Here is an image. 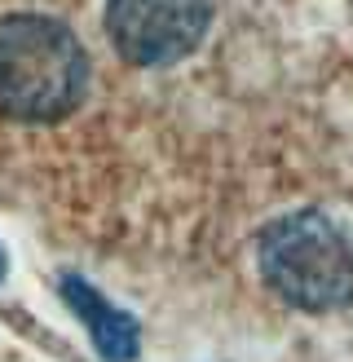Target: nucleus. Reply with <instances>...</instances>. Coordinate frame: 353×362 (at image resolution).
<instances>
[{"mask_svg": "<svg viewBox=\"0 0 353 362\" xmlns=\"http://www.w3.org/2000/svg\"><path fill=\"white\" fill-rule=\"evenodd\" d=\"M88 93L80 35L44 13L0 18V111L27 124L66 119Z\"/></svg>", "mask_w": 353, "mask_h": 362, "instance_id": "f257e3e1", "label": "nucleus"}, {"mask_svg": "<svg viewBox=\"0 0 353 362\" xmlns=\"http://www.w3.org/2000/svg\"><path fill=\"white\" fill-rule=\"evenodd\" d=\"M58 292L71 305V314L88 327V336H93V345H97V354L106 362H133L137 358V349H141V327H137L133 314L115 310V305L106 300L93 283H84L80 274H62L58 279Z\"/></svg>", "mask_w": 353, "mask_h": 362, "instance_id": "20e7f679", "label": "nucleus"}, {"mask_svg": "<svg viewBox=\"0 0 353 362\" xmlns=\"http://www.w3.org/2000/svg\"><path fill=\"white\" fill-rule=\"evenodd\" d=\"M256 265L270 292L296 310L331 314L353 305V239L327 212H292L265 226Z\"/></svg>", "mask_w": 353, "mask_h": 362, "instance_id": "f03ea898", "label": "nucleus"}, {"mask_svg": "<svg viewBox=\"0 0 353 362\" xmlns=\"http://www.w3.org/2000/svg\"><path fill=\"white\" fill-rule=\"evenodd\" d=\"M0 279H5V252H0Z\"/></svg>", "mask_w": 353, "mask_h": 362, "instance_id": "39448f33", "label": "nucleus"}, {"mask_svg": "<svg viewBox=\"0 0 353 362\" xmlns=\"http://www.w3.org/2000/svg\"><path fill=\"white\" fill-rule=\"evenodd\" d=\"M212 27V0H106V35L133 66L190 58Z\"/></svg>", "mask_w": 353, "mask_h": 362, "instance_id": "7ed1b4c3", "label": "nucleus"}]
</instances>
